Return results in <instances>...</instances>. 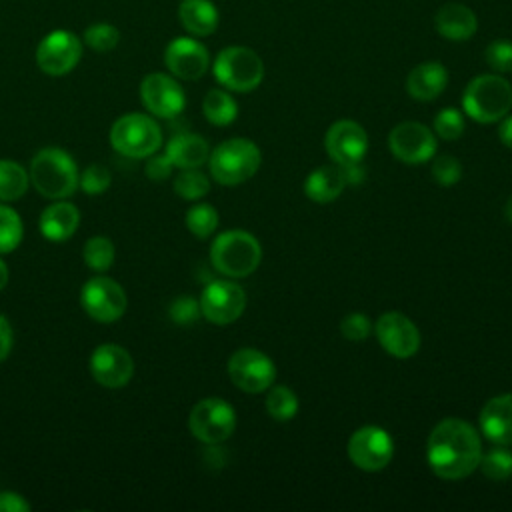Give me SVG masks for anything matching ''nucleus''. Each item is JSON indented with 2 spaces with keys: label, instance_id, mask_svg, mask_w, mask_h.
I'll return each instance as SVG.
<instances>
[{
  "label": "nucleus",
  "instance_id": "49530a36",
  "mask_svg": "<svg viewBox=\"0 0 512 512\" xmlns=\"http://www.w3.org/2000/svg\"><path fill=\"white\" fill-rule=\"evenodd\" d=\"M6 282H8V266H6V262L0 258V290L6 286Z\"/></svg>",
  "mask_w": 512,
  "mask_h": 512
},
{
  "label": "nucleus",
  "instance_id": "de8ad7c7",
  "mask_svg": "<svg viewBox=\"0 0 512 512\" xmlns=\"http://www.w3.org/2000/svg\"><path fill=\"white\" fill-rule=\"evenodd\" d=\"M504 212H506V218L512 222V196L508 198V202H506V208H504Z\"/></svg>",
  "mask_w": 512,
  "mask_h": 512
},
{
  "label": "nucleus",
  "instance_id": "6e6552de",
  "mask_svg": "<svg viewBox=\"0 0 512 512\" xmlns=\"http://www.w3.org/2000/svg\"><path fill=\"white\" fill-rule=\"evenodd\" d=\"M188 428L200 442L220 444L232 436L236 428V412L222 398H204L192 408Z\"/></svg>",
  "mask_w": 512,
  "mask_h": 512
},
{
  "label": "nucleus",
  "instance_id": "f8f14e48",
  "mask_svg": "<svg viewBox=\"0 0 512 512\" xmlns=\"http://www.w3.org/2000/svg\"><path fill=\"white\" fill-rule=\"evenodd\" d=\"M394 440L380 426H362L348 440V458L366 472H378L390 464Z\"/></svg>",
  "mask_w": 512,
  "mask_h": 512
},
{
  "label": "nucleus",
  "instance_id": "4be33fe9",
  "mask_svg": "<svg viewBox=\"0 0 512 512\" xmlns=\"http://www.w3.org/2000/svg\"><path fill=\"white\" fill-rule=\"evenodd\" d=\"M448 84V70L440 62H422L406 78V92L420 102L436 100Z\"/></svg>",
  "mask_w": 512,
  "mask_h": 512
},
{
  "label": "nucleus",
  "instance_id": "bb28decb",
  "mask_svg": "<svg viewBox=\"0 0 512 512\" xmlns=\"http://www.w3.org/2000/svg\"><path fill=\"white\" fill-rule=\"evenodd\" d=\"M202 112L210 124L228 126L238 116V104L226 90L212 88L202 100Z\"/></svg>",
  "mask_w": 512,
  "mask_h": 512
},
{
  "label": "nucleus",
  "instance_id": "473e14b6",
  "mask_svg": "<svg viewBox=\"0 0 512 512\" xmlns=\"http://www.w3.org/2000/svg\"><path fill=\"white\" fill-rule=\"evenodd\" d=\"M174 192L184 200H198L210 192V180L196 168H186L174 178Z\"/></svg>",
  "mask_w": 512,
  "mask_h": 512
},
{
  "label": "nucleus",
  "instance_id": "cd10ccee",
  "mask_svg": "<svg viewBox=\"0 0 512 512\" xmlns=\"http://www.w3.org/2000/svg\"><path fill=\"white\" fill-rule=\"evenodd\" d=\"M30 176L28 172L12 162V160H0V200L2 202H12L24 196L28 190Z\"/></svg>",
  "mask_w": 512,
  "mask_h": 512
},
{
  "label": "nucleus",
  "instance_id": "a878e982",
  "mask_svg": "<svg viewBox=\"0 0 512 512\" xmlns=\"http://www.w3.org/2000/svg\"><path fill=\"white\" fill-rule=\"evenodd\" d=\"M344 186H346L344 172H342V168L338 164L320 166V168L312 170L306 176V180H304V194L312 202L326 204V202L336 200L342 194Z\"/></svg>",
  "mask_w": 512,
  "mask_h": 512
},
{
  "label": "nucleus",
  "instance_id": "393cba45",
  "mask_svg": "<svg viewBox=\"0 0 512 512\" xmlns=\"http://www.w3.org/2000/svg\"><path fill=\"white\" fill-rule=\"evenodd\" d=\"M178 18L186 32L192 36H210L216 32L220 14L212 0H182L178 6Z\"/></svg>",
  "mask_w": 512,
  "mask_h": 512
},
{
  "label": "nucleus",
  "instance_id": "4c0bfd02",
  "mask_svg": "<svg viewBox=\"0 0 512 512\" xmlns=\"http://www.w3.org/2000/svg\"><path fill=\"white\" fill-rule=\"evenodd\" d=\"M112 182V174L106 166L102 164H90L82 176H80V186L86 194L90 196H98V194H104L108 190Z\"/></svg>",
  "mask_w": 512,
  "mask_h": 512
},
{
  "label": "nucleus",
  "instance_id": "c85d7f7f",
  "mask_svg": "<svg viewBox=\"0 0 512 512\" xmlns=\"http://www.w3.org/2000/svg\"><path fill=\"white\" fill-rule=\"evenodd\" d=\"M266 412L276 422H288L298 414V396L288 386L276 384L268 388Z\"/></svg>",
  "mask_w": 512,
  "mask_h": 512
},
{
  "label": "nucleus",
  "instance_id": "72a5a7b5",
  "mask_svg": "<svg viewBox=\"0 0 512 512\" xmlns=\"http://www.w3.org/2000/svg\"><path fill=\"white\" fill-rule=\"evenodd\" d=\"M186 228L196 238H208L218 228V212L212 204H196L186 212Z\"/></svg>",
  "mask_w": 512,
  "mask_h": 512
},
{
  "label": "nucleus",
  "instance_id": "4468645a",
  "mask_svg": "<svg viewBox=\"0 0 512 512\" xmlns=\"http://www.w3.org/2000/svg\"><path fill=\"white\" fill-rule=\"evenodd\" d=\"M246 308V294L242 286L230 280L210 282L200 296L202 316L218 326L230 324L242 316Z\"/></svg>",
  "mask_w": 512,
  "mask_h": 512
},
{
  "label": "nucleus",
  "instance_id": "c03bdc74",
  "mask_svg": "<svg viewBox=\"0 0 512 512\" xmlns=\"http://www.w3.org/2000/svg\"><path fill=\"white\" fill-rule=\"evenodd\" d=\"M10 350H12V326L0 314V362L10 354Z\"/></svg>",
  "mask_w": 512,
  "mask_h": 512
},
{
  "label": "nucleus",
  "instance_id": "e433bc0d",
  "mask_svg": "<svg viewBox=\"0 0 512 512\" xmlns=\"http://www.w3.org/2000/svg\"><path fill=\"white\" fill-rule=\"evenodd\" d=\"M464 132V118L456 108H444L434 118V134L442 140H456Z\"/></svg>",
  "mask_w": 512,
  "mask_h": 512
},
{
  "label": "nucleus",
  "instance_id": "2f4dec72",
  "mask_svg": "<svg viewBox=\"0 0 512 512\" xmlns=\"http://www.w3.org/2000/svg\"><path fill=\"white\" fill-rule=\"evenodd\" d=\"M22 218L10 206L0 204V254L12 252L22 240Z\"/></svg>",
  "mask_w": 512,
  "mask_h": 512
},
{
  "label": "nucleus",
  "instance_id": "a211bd4d",
  "mask_svg": "<svg viewBox=\"0 0 512 512\" xmlns=\"http://www.w3.org/2000/svg\"><path fill=\"white\" fill-rule=\"evenodd\" d=\"M90 374L104 388H122L134 374V360L126 348L102 344L90 356Z\"/></svg>",
  "mask_w": 512,
  "mask_h": 512
},
{
  "label": "nucleus",
  "instance_id": "79ce46f5",
  "mask_svg": "<svg viewBox=\"0 0 512 512\" xmlns=\"http://www.w3.org/2000/svg\"><path fill=\"white\" fill-rule=\"evenodd\" d=\"M172 162L168 160V156L166 154H162V156H150V160L146 162V174H148V178L150 180H166L168 176H170V172H172Z\"/></svg>",
  "mask_w": 512,
  "mask_h": 512
},
{
  "label": "nucleus",
  "instance_id": "aec40b11",
  "mask_svg": "<svg viewBox=\"0 0 512 512\" xmlns=\"http://www.w3.org/2000/svg\"><path fill=\"white\" fill-rule=\"evenodd\" d=\"M480 430L484 438L498 446H512V394L490 398L480 410Z\"/></svg>",
  "mask_w": 512,
  "mask_h": 512
},
{
  "label": "nucleus",
  "instance_id": "20e7f679",
  "mask_svg": "<svg viewBox=\"0 0 512 512\" xmlns=\"http://www.w3.org/2000/svg\"><path fill=\"white\" fill-rule=\"evenodd\" d=\"M262 260L260 242L246 230H228L216 236L210 246L212 266L230 278L252 274Z\"/></svg>",
  "mask_w": 512,
  "mask_h": 512
},
{
  "label": "nucleus",
  "instance_id": "f03ea898",
  "mask_svg": "<svg viewBox=\"0 0 512 512\" xmlns=\"http://www.w3.org/2000/svg\"><path fill=\"white\" fill-rule=\"evenodd\" d=\"M28 176L34 188L52 200L72 196L80 184L76 162L62 148H42L32 158Z\"/></svg>",
  "mask_w": 512,
  "mask_h": 512
},
{
  "label": "nucleus",
  "instance_id": "f257e3e1",
  "mask_svg": "<svg viewBox=\"0 0 512 512\" xmlns=\"http://www.w3.org/2000/svg\"><path fill=\"white\" fill-rule=\"evenodd\" d=\"M480 456V436L466 420L444 418L428 436L426 460L432 472L442 480H462L470 476L478 468Z\"/></svg>",
  "mask_w": 512,
  "mask_h": 512
},
{
  "label": "nucleus",
  "instance_id": "37998d69",
  "mask_svg": "<svg viewBox=\"0 0 512 512\" xmlns=\"http://www.w3.org/2000/svg\"><path fill=\"white\" fill-rule=\"evenodd\" d=\"M30 504L18 492H0V512H26Z\"/></svg>",
  "mask_w": 512,
  "mask_h": 512
},
{
  "label": "nucleus",
  "instance_id": "ddd939ff",
  "mask_svg": "<svg viewBox=\"0 0 512 512\" xmlns=\"http://www.w3.org/2000/svg\"><path fill=\"white\" fill-rule=\"evenodd\" d=\"M390 152L404 164H424L436 156V134L420 122H400L388 134Z\"/></svg>",
  "mask_w": 512,
  "mask_h": 512
},
{
  "label": "nucleus",
  "instance_id": "c756f323",
  "mask_svg": "<svg viewBox=\"0 0 512 512\" xmlns=\"http://www.w3.org/2000/svg\"><path fill=\"white\" fill-rule=\"evenodd\" d=\"M478 468L488 480L502 482L512 476V452L508 446H494L488 452H482Z\"/></svg>",
  "mask_w": 512,
  "mask_h": 512
},
{
  "label": "nucleus",
  "instance_id": "2eb2a0df",
  "mask_svg": "<svg viewBox=\"0 0 512 512\" xmlns=\"http://www.w3.org/2000/svg\"><path fill=\"white\" fill-rule=\"evenodd\" d=\"M140 100L158 118H174L186 106V96L178 80L164 72H150L140 82Z\"/></svg>",
  "mask_w": 512,
  "mask_h": 512
},
{
  "label": "nucleus",
  "instance_id": "6ab92c4d",
  "mask_svg": "<svg viewBox=\"0 0 512 512\" xmlns=\"http://www.w3.org/2000/svg\"><path fill=\"white\" fill-rule=\"evenodd\" d=\"M324 146L328 156L338 164H356L364 158L368 150V136L366 130L354 120H338L334 122L326 136Z\"/></svg>",
  "mask_w": 512,
  "mask_h": 512
},
{
  "label": "nucleus",
  "instance_id": "412c9836",
  "mask_svg": "<svg viewBox=\"0 0 512 512\" xmlns=\"http://www.w3.org/2000/svg\"><path fill=\"white\" fill-rule=\"evenodd\" d=\"M436 32L450 42H464L478 30V18L472 8L460 2L444 4L434 16Z\"/></svg>",
  "mask_w": 512,
  "mask_h": 512
},
{
  "label": "nucleus",
  "instance_id": "39448f33",
  "mask_svg": "<svg viewBox=\"0 0 512 512\" xmlns=\"http://www.w3.org/2000/svg\"><path fill=\"white\" fill-rule=\"evenodd\" d=\"M262 154L252 140L230 138L208 156L210 174L218 184L236 186L250 180L260 168Z\"/></svg>",
  "mask_w": 512,
  "mask_h": 512
},
{
  "label": "nucleus",
  "instance_id": "7ed1b4c3",
  "mask_svg": "<svg viewBox=\"0 0 512 512\" xmlns=\"http://www.w3.org/2000/svg\"><path fill=\"white\" fill-rule=\"evenodd\" d=\"M462 108L480 124L498 122L512 108V86L500 74H480L466 84Z\"/></svg>",
  "mask_w": 512,
  "mask_h": 512
},
{
  "label": "nucleus",
  "instance_id": "7c9ffc66",
  "mask_svg": "<svg viewBox=\"0 0 512 512\" xmlns=\"http://www.w3.org/2000/svg\"><path fill=\"white\" fill-rule=\"evenodd\" d=\"M114 244L106 236H92L84 244V262L96 272H106L114 262Z\"/></svg>",
  "mask_w": 512,
  "mask_h": 512
},
{
  "label": "nucleus",
  "instance_id": "423d86ee",
  "mask_svg": "<svg viewBox=\"0 0 512 512\" xmlns=\"http://www.w3.org/2000/svg\"><path fill=\"white\" fill-rule=\"evenodd\" d=\"M214 78L232 92H252L264 80L262 58L246 46H228L212 64Z\"/></svg>",
  "mask_w": 512,
  "mask_h": 512
},
{
  "label": "nucleus",
  "instance_id": "9b49d317",
  "mask_svg": "<svg viewBox=\"0 0 512 512\" xmlns=\"http://www.w3.org/2000/svg\"><path fill=\"white\" fill-rule=\"evenodd\" d=\"M82 58V42L70 30L48 32L36 48V64L48 76H64Z\"/></svg>",
  "mask_w": 512,
  "mask_h": 512
},
{
  "label": "nucleus",
  "instance_id": "58836bf2",
  "mask_svg": "<svg viewBox=\"0 0 512 512\" xmlns=\"http://www.w3.org/2000/svg\"><path fill=\"white\" fill-rule=\"evenodd\" d=\"M432 176L440 186H452L462 178V164L450 154H440L432 162Z\"/></svg>",
  "mask_w": 512,
  "mask_h": 512
},
{
  "label": "nucleus",
  "instance_id": "dca6fc26",
  "mask_svg": "<svg viewBox=\"0 0 512 512\" xmlns=\"http://www.w3.org/2000/svg\"><path fill=\"white\" fill-rule=\"evenodd\" d=\"M164 64L174 78L198 80L210 66V54L200 40L192 36H178L166 46Z\"/></svg>",
  "mask_w": 512,
  "mask_h": 512
},
{
  "label": "nucleus",
  "instance_id": "f3484780",
  "mask_svg": "<svg viewBox=\"0 0 512 512\" xmlns=\"http://www.w3.org/2000/svg\"><path fill=\"white\" fill-rule=\"evenodd\" d=\"M376 338L394 358H412L420 348V332L402 312H384L376 322Z\"/></svg>",
  "mask_w": 512,
  "mask_h": 512
},
{
  "label": "nucleus",
  "instance_id": "f704fd0d",
  "mask_svg": "<svg viewBox=\"0 0 512 512\" xmlns=\"http://www.w3.org/2000/svg\"><path fill=\"white\" fill-rule=\"evenodd\" d=\"M120 32L110 22H94L84 30V44L94 52H110L118 46Z\"/></svg>",
  "mask_w": 512,
  "mask_h": 512
},
{
  "label": "nucleus",
  "instance_id": "ea45409f",
  "mask_svg": "<svg viewBox=\"0 0 512 512\" xmlns=\"http://www.w3.org/2000/svg\"><path fill=\"white\" fill-rule=\"evenodd\" d=\"M170 318L180 324V326H186V324H192L198 320V316L202 314L200 312V302L192 296H178L172 304H170Z\"/></svg>",
  "mask_w": 512,
  "mask_h": 512
},
{
  "label": "nucleus",
  "instance_id": "1a4fd4ad",
  "mask_svg": "<svg viewBox=\"0 0 512 512\" xmlns=\"http://www.w3.org/2000/svg\"><path fill=\"white\" fill-rule=\"evenodd\" d=\"M80 304L90 318L102 324H110L124 316L128 298L116 280L108 276H94L82 286Z\"/></svg>",
  "mask_w": 512,
  "mask_h": 512
},
{
  "label": "nucleus",
  "instance_id": "0eeeda50",
  "mask_svg": "<svg viewBox=\"0 0 512 512\" xmlns=\"http://www.w3.org/2000/svg\"><path fill=\"white\" fill-rule=\"evenodd\" d=\"M110 144L126 158H148L160 148L162 130L154 118L140 112H130L112 124Z\"/></svg>",
  "mask_w": 512,
  "mask_h": 512
},
{
  "label": "nucleus",
  "instance_id": "a19ab883",
  "mask_svg": "<svg viewBox=\"0 0 512 512\" xmlns=\"http://www.w3.org/2000/svg\"><path fill=\"white\" fill-rule=\"evenodd\" d=\"M372 330V324H370V318L366 314H360V312H352L348 314L346 318H342L340 322V332L346 340H352V342H360V340H366L368 334Z\"/></svg>",
  "mask_w": 512,
  "mask_h": 512
},
{
  "label": "nucleus",
  "instance_id": "9d476101",
  "mask_svg": "<svg viewBox=\"0 0 512 512\" xmlns=\"http://www.w3.org/2000/svg\"><path fill=\"white\" fill-rule=\"evenodd\" d=\"M230 380L248 394L268 390L276 380L274 362L256 348H240L228 360Z\"/></svg>",
  "mask_w": 512,
  "mask_h": 512
},
{
  "label": "nucleus",
  "instance_id": "5701e85b",
  "mask_svg": "<svg viewBox=\"0 0 512 512\" xmlns=\"http://www.w3.org/2000/svg\"><path fill=\"white\" fill-rule=\"evenodd\" d=\"M80 224V212L74 204L56 200L40 216V232L46 240L64 242L68 240Z\"/></svg>",
  "mask_w": 512,
  "mask_h": 512
},
{
  "label": "nucleus",
  "instance_id": "a18cd8bd",
  "mask_svg": "<svg viewBox=\"0 0 512 512\" xmlns=\"http://www.w3.org/2000/svg\"><path fill=\"white\" fill-rule=\"evenodd\" d=\"M498 136H500V142L512 150V114L504 116L502 122H500V128H498Z\"/></svg>",
  "mask_w": 512,
  "mask_h": 512
},
{
  "label": "nucleus",
  "instance_id": "b1692460",
  "mask_svg": "<svg viewBox=\"0 0 512 512\" xmlns=\"http://www.w3.org/2000/svg\"><path fill=\"white\" fill-rule=\"evenodd\" d=\"M164 154L168 156L174 168L186 170V168H200L204 162H208L210 148L202 136L192 132H182L170 138Z\"/></svg>",
  "mask_w": 512,
  "mask_h": 512
},
{
  "label": "nucleus",
  "instance_id": "c9c22d12",
  "mask_svg": "<svg viewBox=\"0 0 512 512\" xmlns=\"http://www.w3.org/2000/svg\"><path fill=\"white\" fill-rule=\"evenodd\" d=\"M484 58L494 72L498 74L512 72V40H506V38L492 40L484 50Z\"/></svg>",
  "mask_w": 512,
  "mask_h": 512
}]
</instances>
